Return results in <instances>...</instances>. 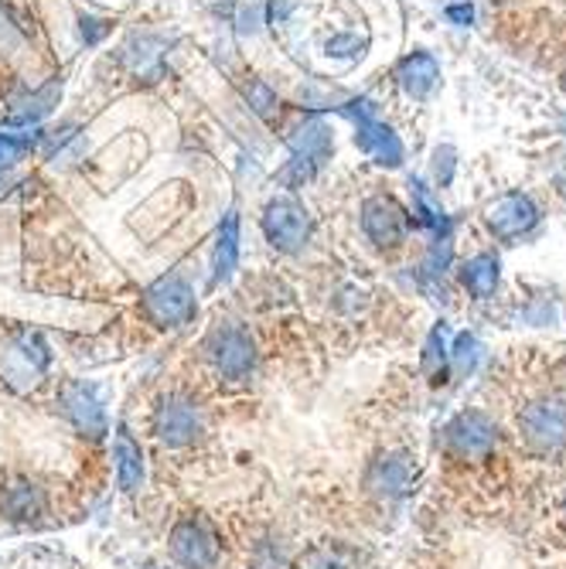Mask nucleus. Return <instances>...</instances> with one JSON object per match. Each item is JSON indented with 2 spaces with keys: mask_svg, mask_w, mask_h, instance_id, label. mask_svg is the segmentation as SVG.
<instances>
[{
  "mask_svg": "<svg viewBox=\"0 0 566 569\" xmlns=\"http://www.w3.org/2000/svg\"><path fill=\"white\" fill-rule=\"evenodd\" d=\"M519 440L536 457L566 453V396H536L519 412Z\"/></svg>",
  "mask_w": 566,
  "mask_h": 569,
  "instance_id": "obj_1",
  "label": "nucleus"
},
{
  "mask_svg": "<svg viewBox=\"0 0 566 569\" xmlns=\"http://www.w3.org/2000/svg\"><path fill=\"white\" fill-rule=\"evenodd\" d=\"M290 161L280 174V181L287 188H300L311 181L331 158V150H335V137H331V127L321 120V117H311V120H304L290 137Z\"/></svg>",
  "mask_w": 566,
  "mask_h": 569,
  "instance_id": "obj_2",
  "label": "nucleus"
},
{
  "mask_svg": "<svg viewBox=\"0 0 566 569\" xmlns=\"http://www.w3.org/2000/svg\"><path fill=\"white\" fill-rule=\"evenodd\" d=\"M338 113L355 123V143L366 158H373L383 168L403 164V140L393 133V127L376 120V107L369 99H348L345 107H338Z\"/></svg>",
  "mask_w": 566,
  "mask_h": 569,
  "instance_id": "obj_3",
  "label": "nucleus"
},
{
  "mask_svg": "<svg viewBox=\"0 0 566 569\" xmlns=\"http://www.w3.org/2000/svg\"><path fill=\"white\" fill-rule=\"evenodd\" d=\"M444 447L454 460H488L498 447V427L488 412L465 409L447 423Z\"/></svg>",
  "mask_w": 566,
  "mask_h": 569,
  "instance_id": "obj_4",
  "label": "nucleus"
},
{
  "mask_svg": "<svg viewBox=\"0 0 566 569\" xmlns=\"http://www.w3.org/2000/svg\"><path fill=\"white\" fill-rule=\"evenodd\" d=\"M143 310L158 328H185L195 318L198 303H195L188 280L178 273H168L143 290Z\"/></svg>",
  "mask_w": 566,
  "mask_h": 569,
  "instance_id": "obj_5",
  "label": "nucleus"
},
{
  "mask_svg": "<svg viewBox=\"0 0 566 569\" xmlns=\"http://www.w3.org/2000/svg\"><path fill=\"white\" fill-rule=\"evenodd\" d=\"M264 236L280 252H297L311 239V216L297 198H274L264 209Z\"/></svg>",
  "mask_w": 566,
  "mask_h": 569,
  "instance_id": "obj_6",
  "label": "nucleus"
},
{
  "mask_svg": "<svg viewBox=\"0 0 566 569\" xmlns=\"http://www.w3.org/2000/svg\"><path fill=\"white\" fill-rule=\"evenodd\" d=\"M485 226L495 239L512 242L526 232H533L539 226V209L536 201L523 191H508L502 198H495L488 209H485Z\"/></svg>",
  "mask_w": 566,
  "mask_h": 569,
  "instance_id": "obj_7",
  "label": "nucleus"
},
{
  "mask_svg": "<svg viewBox=\"0 0 566 569\" xmlns=\"http://www.w3.org/2000/svg\"><path fill=\"white\" fill-rule=\"evenodd\" d=\"M171 556L185 569H212L219 559V539L209 526L191 515V519H181L171 529Z\"/></svg>",
  "mask_w": 566,
  "mask_h": 569,
  "instance_id": "obj_8",
  "label": "nucleus"
},
{
  "mask_svg": "<svg viewBox=\"0 0 566 569\" xmlns=\"http://www.w3.org/2000/svg\"><path fill=\"white\" fill-rule=\"evenodd\" d=\"M406 212L389 194H376L363 204V232L376 249H399L406 242Z\"/></svg>",
  "mask_w": 566,
  "mask_h": 569,
  "instance_id": "obj_9",
  "label": "nucleus"
},
{
  "mask_svg": "<svg viewBox=\"0 0 566 569\" xmlns=\"http://www.w3.org/2000/svg\"><path fill=\"white\" fill-rule=\"evenodd\" d=\"M205 351L226 379H242L252 369V341L239 328H219L205 341Z\"/></svg>",
  "mask_w": 566,
  "mask_h": 569,
  "instance_id": "obj_10",
  "label": "nucleus"
},
{
  "mask_svg": "<svg viewBox=\"0 0 566 569\" xmlns=\"http://www.w3.org/2000/svg\"><path fill=\"white\" fill-rule=\"evenodd\" d=\"M396 82L406 96L414 99H427L437 82H440V66L430 51H414V56H406L399 66H396Z\"/></svg>",
  "mask_w": 566,
  "mask_h": 569,
  "instance_id": "obj_11",
  "label": "nucleus"
},
{
  "mask_svg": "<svg viewBox=\"0 0 566 569\" xmlns=\"http://www.w3.org/2000/svg\"><path fill=\"white\" fill-rule=\"evenodd\" d=\"M62 402H66V412H69V420L76 423L79 433H86L89 440H99L102 433H107V412H102V406L96 402L92 389L69 386L62 392Z\"/></svg>",
  "mask_w": 566,
  "mask_h": 569,
  "instance_id": "obj_12",
  "label": "nucleus"
},
{
  "mask_svg": "<svg viewBox=\"0 0 566 569\" xmlns=\"http://www.w3.org/2000/svg\"><path fill=\"white\" fill-rule=\"evenodd\" d=\"M158 433L161 440H168L171 447H181V443H195V437L201 433V420L195 406L181 402V399H168L161 409H158Z\"/></svg>",
  "mask_w": 566,
  "mask_h": 569,
  "instance_id": "obj_13",
  "label": "nucleus"
},
{
  "mask_svg": "<svg viewBox=\"0 0 566 569\" xmlns=\"http://www.w3.org/2000/svg\"><path fill=\"white\" fill-rule=\"evenodd\" d=\"M165 48L168 41L165 38H153V34H133L127 44H123V62L133 76L140 79H158L161 69H165Z\"/></svg>",
  "mask_w": 566,
  "mask_h": 569,
  "instance_id": "obj_14",
  "label": "nucleus"
},
{
  "mask_svg": "<svg viewBox=\"0 0 566 569\" xmlns=\"http://www.w3.org/2000/svg\"><path fill=\"white\" fill-rule=\"evenodd\" d=\"M498 280H502V263L495 252H478L475 260H468L465 270H460V283H465V290L475 300H491L498 290Z\"/></svg>",
  "mask_w": 566,
  "mask_h": 569,
  "instance_id": "obj_15",
  "label": "nucleus"
},
{
  "mask_svg": "<svg viewBox=\"0 0 566 569\" xmlns=\"http://www.w3.org/2000/svg\"><path fill=\"white\" fill-rule=\"evenodd\" d=\"M59 99H62V79H48L41 89H34V92H28L24 99L14 102L11 120L14 123H34V127H41V120L59 107Z\"/></svg>",
  "mask_w": 566,
  "mask_h": 569,
  "instance_id": "obj_16",
  "label": "nucleus"
},
{
  "mask_svg": "<svg viewBox=\"0 0 566 569\" xmlns=\"http://www.w3.org/2000/svg\"><path fill=\"white\" fill-rule=\"evenodd\" d=\"M239 263V216L226 212L219 236H216V256H212V283H226Z\"/></svg>",
  "mask_w": 566,
  "mask_h": 569,
  "instance_id": "obj_17",
  "label": "nucleus"
},
{
  "mask_svg": "<svg viewBox=\"0 0 566 569\" xmlns=\"http://www.w3.org/2000/svg\"><path fill=\"white\" fill-rule=\"evenodd\" d=\"M113 457H117V478H120V488H123V491H137L140 481H143V453H140V443L130 437L127 427L117 430Z\"/></svg>",
  "mask_w": 566,
  "mask_h": 569,
  "instance_id": "obj_18",
  "label": "nucleus"
},
{
  "mask_svg": "<svg viewBox=\"0 0 566 569\" xmlns=\"http://www.w3.org/2000/svg\"><path fill=\"white\" fill-rule=\"evenodd\" d=\"M409 485H414V471H409V463L403 457H383L369 475V488H376L386 498L406 495Z\"/></svg>",
  "mask_w": 566,
  "mask_h": 569,
  "instance_id": "obj_19",
  "label": "nucleus"
},
{
  "mask_svg": "<svg viewBox=\"0 0 566 569\" xmlns=\"http://www.w3.org/2000/svg\"><path fill=\"white\" fill-rule=\"evenodd\" d=\"M447 341H444V328H434L427 345H424V372L430 376V382H447Z\"/></svg>",
  "mask_w": 566,
  "mask_h": 569,
  "instance_id": "obj_20",
  "label": "nucleus"
},
{
  "mask_svg": "<svg viewBox=\"0 0 566 569\" xmlns=\"http://www.w3.org/2000/svg\"><path fill=\"white\" fill-rule=\"evenodd\" d=\"M242 96H246L249 110H252L256 117L277 120V113H280V99H277V92H274L264 79H249V82L242 86Z\"/></svg>",
  "mask_w": 566,
  "mask_h": 569,
  "instance_id": "obj_21",
  "label": "nucleus"
},
{
  "mask_svg": "<svg viewBox=\"0 0 566 569\" xmlns=\"http://www.w3.org/2000/svg\"><path fill=\"white\" fill-rule=\"evenodd\" d=\"M18 345H21V355L31 361L34 366V372H41L44 366H48V348L41 345V338L38 335H31V331H21L18 335Z\"/></svg>",
  "mask_w": 566,
  "mask_h": 569,
  "instance_id": "obj_22",
  "label": "nucleus"
},
{
  "mask_svg": "<svg viewBox=\"0 0 566 569\" xmlns=\"http://www.w3.org/2000/svg\"><path fill=\"white\" fill-rule=\"evenodd\" d=\"M454 358H457V366H460V369H471V366H475V358H478V341H475V335H460V338H457Z\"/></svg>",
  "mask_w": 566,
  "mask_h": 569,
  "instance_id": "obj_23",
  "label": "nucleus"
},
{
  "mask_svg": "<svg viewBox=\"0 0 566 569\" xmlns=\"http://www.w3.org/2000/svg\"><path fill=\"white\" fill-rule=\"evenodd\" d=\"M82 24V38H86V44H96V41H102L110 34V21H96V18H82L79 21Z\"/></svg>",
  "mask_w": 566,
  "mask_h": 569,
  "instance_id": "obj_24",
  "label": "nucleus"
},
{
  "mask_svg": "<svg viewBox=\"0 0 566 569\" xmlns=\"http://www.w3.org/2000/svg\"><path fill=\"white\" fill-rule=\"evenodd\" d=\"M260 18H264V8L256 4V8H242L239 14V34H252L256 28H260Z\"/></svg>",
  "mask_w": 566,
  "mask_h": 569,
  "instance_id": "obj_25",
  "label": "nucleus"
},
{
  "mask_svg": "<svg viewBox=\"0 0 566 569\" xmlns=\"http://www.w3.org/2000/svg\"><path fill=\"white\" fill-rule=\"evenodd\" d=\"M447 18L457 21V24H471L475 11H471V4H454V8H447Z\"/></svg>",
  "mask_w": 566,
  "mask_h": 569,
  "instance_id": "obj_26",
  "label": "nucleus"
},
{
  "mask_svg": "<svg viewBox=\"0 0 566 569\" xmlns=\"http://www.w3.org/2000/svg\"><path fill=\"white\" fill-rule=\"evenodd\" d=\"M0 164H8V158H4V150H0Z\"/></svg>",
  "mask_w": 566,
  "mask_h": 569,
  "instance_id": "obj_27",
  "label": "nucleus"
},
{
  "mask_svg": "<svg viewBox=\"0 0 566 569\" xmlns=\"http://www.w3.org/2000/svg\"><path fill=\"white\" fill-rule=\"evenodd\" d=\"M563 522H566V505H563Z\"/></svg>",
  "mask_w": 566,
  "mask_h": 569,
  "instance_id": "obj_28",
  "label": "nucleus"
},
{
  "mask_svg": "<svg viewBox=\"0 0 566 569\" xmlns=\"http://www.w3.org/2000/svg\"><path fill=\"white\" fill-rule=\"evenodd\" d=\"M563 86H566V72H563Z\"/></svg>",
  "mask_w": 566,
  "mask_h": 569,
  "instance_id": "obj_29",
  "label": "nucleus"
}]
</instances>
